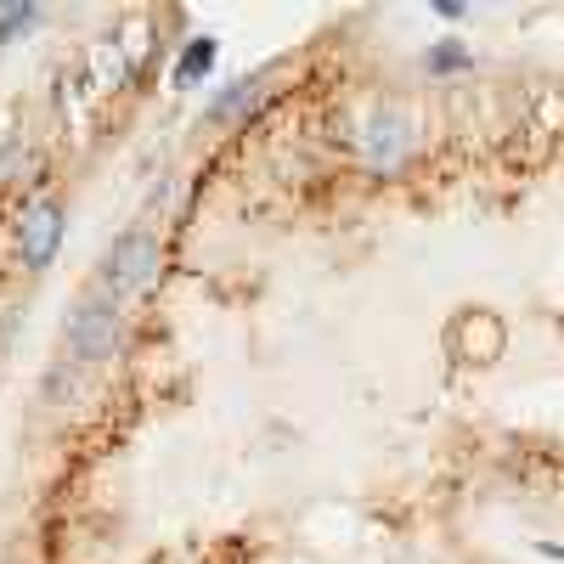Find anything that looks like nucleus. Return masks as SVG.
Instances as JSON below:
<instances>
[{"label": "nucleus", "instance_id": "nucleus-1", "mask_svg": "<svg viewBox=\"0 0 564 564\" xmlns=\"http://www.w3.org/2000/svg\"><path fill=\"white\" fill-rule=\"evenodd\" d=\"M159 231L153 226H130L113 238V249L102 254V271H97V294H108L113 305L135 300L148 282L159 276Z\"/></svg>", "mask_w": 564, "mask_h": 564}, {"label": "nucleus", "instance_id": "nucleus-2", "mask_svg": "<svg viewBox=\"0 0 564 564\" xmlns=\"http://www.w3.org/2000/svg\"><path fill=\"white\" fill-rule=\"evenodd\" d=\"M63 339H68L74 361H85V367L113 361V356H119V345H124V305H113L108 294H90V300L68 316Z\"/></svg>", "mask_w": 564, "mask_h": 564}, {"label": "nucleus", "instance_id": "nucleus-10", "mask_svg": "<svg viewBox=\"0 0 564 564\" xmlns=\"http://www.w3.org/2000/svg\"><path fill=\"white\" fill-rule=\"evenodd\" d=\"M435 18H446V23H463V18H468V7H457V0H435Z\"/></svg>", "mask_w": 564, "mask_h": 564}, {"label": "nucleus", "instance_id": "nucleus-4", "mask_svg": "<svg viewBox=\"0 0 564 564\" xmlns=\"http://www.w3.org/2000/svg\"><path fill=\"white\" fill-rule=\"evenodd\" d=\"M63 231H68L63 204H57V198H34V204L23 209V226H18V254H23V265H29V271L52 265L57 249H63Z\"/></svg>", "mask_w": 564, "mask_h": 564}, {"label": "nucleus", "instance_id": "nucleus-6", "mask_svg": "<svg viewBox=\"0 0 564 564\" xmlns=\"http://www.w3.org/2000/svg\"><path fill=\"white\" fill-rule=\"evenodd\" d=\"M215 57H220V40H215V34H193V40L181 45V57H175V85H181V90L204 85V79L215 74Z\"/></svg>", "mask_w": 564, "mask_h": 564}, {"label": "nucleus", "instance_id": "nucleus-9", "mask_svg": "<svg viewBox=\"0 0 564 564\" xmlns=\"http://www.w3.org/2000/svg\"><path fill=\"white\" fill-rule=\"evenodd\" d=\"M90 57H97V68H102V85H108V68H113V79L124 74V57H119V45H113V40H102Z\"/></svg>", "mask_w": 564, "mask_h": 564}, {"label": "nucleus", "instance_id": "nucleus-7", "mask_svg": "<svg viewBox=\"0 0 564 564\" xmlns=\"http://www.w3.org/2000/svg\"><path fill=\"white\" fill-rule=\"evenodd\" d=\"M423 63H430V74H457V68H468L475 57H468L457 40H441V45H430V57H423Z\"/></svg>", "mask_w": 564, "mask_h": 564}, {"label": "nucleus", "instance_id": "nucleus-5", "mask_svg": "<svg viewBox=\"0 0 564 564\" xmlns=\"http://www.w3.org/2000/svg\"><path fill=\"white\" fill-rule=\"evenodd\" d=\"M265 102V79L260 74H243L231 79L226 90H215L209 97V124H249V113Z\"/></svg>", "mask_w": 564, "mask_h": 564}, {"label": "nucleus", "instance_id": "nucleus-3", "mask_svg": "<svg viewBox=\"0 0 564 564\" xmlns=\"http://www.w3.org/2000/svg\"><path fill=\"white\" fill-rule=\"evenodd\" d=\"M356 159L367 175H401L412 159V124L395 108H379L356 124Z\"/></svg>", "mask_w": 564, "mask_h": 564}, {"label": "nucleus", "instance_id": "nucleus-8", "mask_svg": "<svg viewBox=\"0 0 564 564\" xmlns=\"http://www.w3.org/2000/svg\"><path fill=\"white\" fill-rule=\"evenodd\" d=\"M34 23H40V7H0V40H18Z\"/></svg>", "mask_w": 564, "mask_h": 564}]
</instances>
